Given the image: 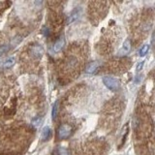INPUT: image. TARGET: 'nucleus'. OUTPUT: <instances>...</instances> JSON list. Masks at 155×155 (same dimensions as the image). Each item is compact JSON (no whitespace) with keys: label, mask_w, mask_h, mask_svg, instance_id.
Returning a JSON list of instances; mask_svg holds the SVG:
<instances>
[{"label":"nucleus","mask_w":155,"mask_h":155,"mask_svg":"<svg viewBox=\"0 0 155 155\" xmlns=\"http://www.w3.org/2000/svg\"><path fill=\"white\" fill-rule=\"evenodd\" d=\"M51 129L48 127V126H46V127H44L43 130H42V140L44 142H47L51 139Z\"/></svg>","instance_id":"obj_7"},{"label":"nucleus","mask_w":155,"mask_h":155,"mask_svg":"<svg viewBox=\"0 0 155 155\" xmlns=\"http://www.w3.org/2000/svg\"><path fill=\"white\" fill-rule=\"evenodd\" d=\"M58 154H59V155H69V154H68L67 149L64 148V147H59V148H58Z\"/></svg>","instance_id":"obj_13"},{"label":"nucleus","mask_w":155,"mask_h":155,"mask_svg":"<svg viewBox=\"0 0 155 155\" xmlns=\"http://www.w3.org/2000/svg\"><path fill=\"white\" fill-rule=\"evenodd\" d=\"M72 134V126L69 124H61L57 130V137L59 140H66Z\"/></svg>","instance_id":"obj_2"},{"label":"nucleus","mask_w":155,"mask_h":155,"mask_svg":"<svg viewBox=\"0 0 155 155\" xmlns=\"http://www.w3.org/2000/svg\"><path fill=\"white\" fill-rule=\"evenodd\" d=\"M8 46H1L0 47V56H1L2 54H4L5 52H6L8 51Z\"/></svg>","instance_id":"obj_14"},{"label":"nucleus","mask_w":155,"mask_h":155,"mask_svg":"<svg viewBox=\"0 0 155 155\" xmlns=\"http://www.w3.org/2000/svg\"><path fill=\"white\" fill-rule=\"evenodd\" d=\"M42 117H40V116H38V117L36 118H33L32 120V125L35 126V127H38V126H40V124L42 123Z\"/></svg>","instance_id":"obj_12"},{"label":"nucleus","mask_w":155,"mask_h":155,"mask_svg":"<svg viewBox=\"0 0 155 155\" xmlns=\"http://www.w3.org/2000/svg\"><path fill=\"white\" fill-rule=\"evenodd\" d=\"M144 65V61H140V63H138L137 64V67H136V69H137V71H140L142 70L143 66Z\"/></svg>","instance_id":"obj_15"},{"label":"nucleus","mask_w":155,"mask_h":155,"mask_svg":"<svg viewBox=\"0 0 155 155\" xmlns=\"http://www.w3.org/2000/svg\"><path fill=\"white\" fill-rule=\"evenodd\" d=\"M31 51L33 53V55L35 57H42L44 54V48L40 45H34L31 47Z\"/></svg>","instance_id":"obj_5"},{"label":"nucleus","mask_w":155,"mask_h":155,"mask_svg":"<svg viewBox=\"0 0 155 155\" xmlns=\"http://www.w3.org/2000/svg\"><path fill=\"white\" fill-rule=\"evenodd\" d=\"M130 51H131V40L130 39H127V40H125V42L123 43V45L121 47L120 51H118L117 54L121 55V56L126 55L130 52Z\"/></svg>","instance_id":"obj_3"},{"label":"nucleus","mask_w":155,"mask_h":155,"mask_svg":"<svg viewBox=\"0 0 155 155\" xmlns=\"http://www.w3.org/2000/svg\"><path fill=\"white\" fill-rule=\"evenodd\" d=\"M79 15H80V13H79L78 10H76V11L73 12L71 14V16H69V18H68V23H71L74 21H76V19L79 18Z\"/></svg>","instance_id":"obj_9"},{"label":"nucleus","mask_w":155,"mask_h":155,"mask_svg":"<svg viewBox=\"0 0 155 155\" xmlns=\"http://www.w3.org/2000/svg\"><path fill=\"white\" fill-rule=\"evenodd\" d=\"M65 45V38L64 37H60L58 40L54 43V45H53V51L54 52H59L63 47Z\"/></svg>","instance_id":"obj_4"},{"label":"nucleus","mask_w":155,"mask_h":155,"mask_svg":"<svg viewBox=\"0 0 155 155\" xmlns=\"http://www.w3.org/2000/svg\"><path fill=\"white\" fill-rule=\"evenodd\" d=\"M58 102H55L54 105L52 107V113H51V115H52V119L54 120L55 117H56V114H57V111H58Z\"/></svg>","instance_id":"obj_11"},{"label":"nucleus","mask_w":155,"mask_h":155,"mask_svg":"<svg viewBox=\"0 0 155 155\" xmlns=\"http://www.w3.org/2000/svg\"><path fill=\"white\" fill-rule=\"evenodd\" d=\"M15 63H16V59H15L14 57H9L8 59H6L3 63V67L5 69H9V68H11L15 65Z\"/></svg>","instance_id":"obj_8"},{"label":"nucleus","mask_w":155,"mask_h":155,"mask_svg":"<svg viewBox=\"0 0 155 155\" xmlns=\"http://www.w3.org/2000/svg\"><path fill=\"white\" fill-rule=\"evenodd\" d=\"M148 50H149V46H148V45H144V46H143L142 48L140 50V56L147 55V53L148 52Z\"/></svg>","instance_id":"obj_10"},{"label":"nucleus","mask_w":155,"mask_h":155,"mask_svg":"<svg viewBox=\"0 0 155 155\" xmlns=\"http://www.w3.org/2000/svg\"><path fill=\"white\" fill-rule=\"evenodd\" d=\"M99 67V63L97 61H92L88 63V65L85 68V72L87 74H93V73L97 70V68Z\"/></svg>","instance_id":"obj_6"},{"label":"nucleus","mask_w":155,"mask_h":155,"mask_svg":"<svg viewBox=\"0 0 155 155\" xmlns=\"http://www.w3.org/2000/svg\"><path fill=\"white\" fill-rule=\"evenodd\" d=\"M103 82L104 84L108 87V88L111 91H118L121 87V84L118 80H116L115 78H111V77H104L103 78Z\"/></svg>","instance_id":"obj_1"}]
</instances>
